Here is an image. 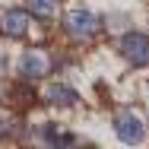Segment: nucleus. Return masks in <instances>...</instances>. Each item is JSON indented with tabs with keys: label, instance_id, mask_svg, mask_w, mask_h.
<instances>
[{
	"label": "nucleus",
	"instance_id": "8",
	"mask_svg": "<svg viewBox=\"0 0 149 149\" xmlns=\"http://www.w3.org/2000/svg\"><path fill=\"white\" fill-rule=\"evenodd\" d=\"M0 67H3V60H0Z\"/></svg>",
	"mask_w": 149,
	"mask_h": 149
},
{
	"label": "nucleus",
	"instance_id": "3",
	"mask_svg": "<svg viewBox=\"0 0 149 149\" xmlns=\"http://www.w3.org/2000/svg\"><path fill=\"white\" fill-rule=\"evenodd\" d=\"M51 73V57L45 51H26L19 57V76L22 79H41Z\"/></svg>",
	"mask_w": 149,
	"mask_h": 149
},
{
	"label": "nucleus",
	"instance_id": "2",
	"mask_svg": "<svg viewBox=\"0 0 149 149\" xmlns=\"http://www.w3.org/2000/svg\"><path fill=\"white\" fill-rule=\"evenodd\" d=\"M118 48L127 57V63H133V67H146L149 63V38L143 32H127L118 41Z\"/></svg>",
	"mask_w": 149,
	"mask_h": 149
},
{
	"label": "nucleus",
	"instance_id": "1",
	"mask_svg": "<svg viewBox=\"0 0 149 149\" xmlns=\"http://www.w3.org/2000/svg\"><path fill=\"white\" fill-rule=\"evenodd\" d=\"M98 16L89 13V10H67L63 13V32L70 38H92L98 32Z\"/></svg>",
	"mask_w": 149,
	"mask_h": 149
},
{
	"label": "nucleus",
	"instance_id": "6",
	"mask_svg": "<svg viewBox=\"0 0 149 149\" xmlns=\"http://www.w3.org/2000/svg\"><path fill=\"white\" fill-rule=\"evenodd\" d=\"M76 92L70 89V86H63V83H54V86H48L45 89V102L48 105H57V108H70V105H76Z\"/></svg>",
	"mask_w": 149,
	"mask_h": 149
},
{
	"label": "nucleus",
	"instance_id": "4",
	"mask_svg": "<svg viewBox=\"0 0 149 149\" xmlns=\"http://www.w3.org/2000/svg\"><path fill=\"white\" fill-rule=\"evenodd\" d=\"M114 133H118L124 143H140L146 136V124L136 118L133 111H120L118 118H114Z\"/></svg>",
	"mask_w": 149,
	"mask_h": 149
},
{
	"label": "nucleus",
	"instance_id": "5",
	"mask_svg": "<svg viewBox=\"0 0 149 149\" xmlns=\"http://www.w3.org/2000/svg\"><path fill=\"white\" fill-rule=\"evenodd\" d=\"M0 32L6 38H19L29 32V13L26 10H3L0 13Z\"/></svg>",
	"mask_w": 149,
	"mask_h": 149
},
{
	"label": "nucleus",
	"instance_id": "7",
	"mask_svg": "<svg viewBox=\"0 0 149 149\" xmlns=\"http://www.w3.org/2000/svg\"><path fill=\"white\" fill-rule=\"evenodd\" d=\"M26 3L35 16H51L54 13V0H26Z\"/></svg>",
	"mask_w": 149,
	"mask_h": 149
}]
</instances>
